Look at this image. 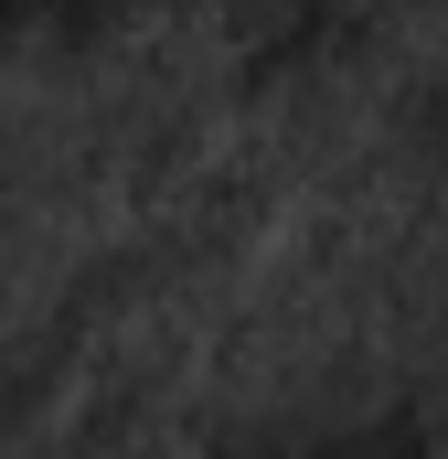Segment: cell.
<instances>
[{
  "label": "cell",
  "instance_id": "1",
  "mask_svg": "<svg viewBox=\"0 0 448 459\" xmlns=\"http://www.w3.org/2000/svg\"><path fill=\"white\" fill-rule=\"evenodd\" d=\"M193 459H448V417L427 395H352V406H310V417L224 428Z\"/></svg>",
  "mask_w": 448,
  "mask_h": 459
},
{
  "label": "cell",
  "instance_id": "2",
  "mask_svg": "<svg viewBox=\"0 0 448 459\" xmlns=\"http://www.w3.org/2000/svg\"><path fill=\"white\" fill-rule=\"evenodd\" d=\"M427 139H438V160H448V54H438V75H427Z\"/></svg>",
  "mask_w": 448,
  "mask_h": 459
}]
</instances>
